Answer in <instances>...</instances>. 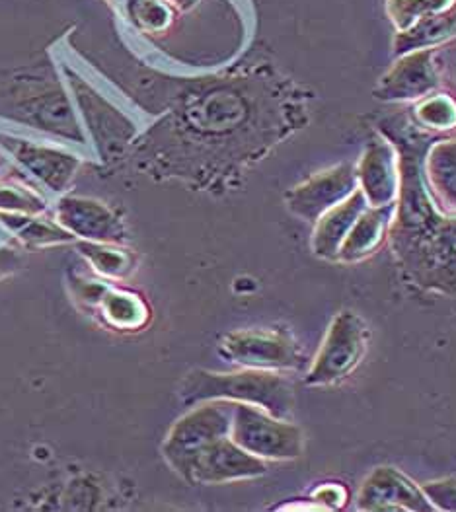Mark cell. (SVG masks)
Instances as JSON below:
<instances>
[{"label": "cell", "mask_w": 456, "mask_h": 512, "mask_svg": "<svg viewBox=\"0 0 456 512\" xmlns=\"http://www.w3.org/2000/svg\"><path fill=\"white\" fill-rule=\"evenodd\" d=\"M367 207L369 205L365 195L361 193V189H355L340 205L324 213L314 222L312 252L322 259L338 261V254L347 232Z\"/></svg>", "instance_id": "obj_13"}, {"label": "cell", "mask_w": 456, "mask_h": 512, "mask_svg": "<svg viewBox=\"0 0 456 512\" xmlns=\"http://www.w3.org/2000/svg\"><path fill=\"white\" fill-rule=\"evenodd\" d=\"M435 511L456 512V477H443L421 485Z\"/></svg>", "instance_id": "obj_20"}, {"label": "cell", "mask_w": 456, "mask_h": 512, "mask_svg": "<svg viewBox=\"0 0 456 512\" xmlns=\"http://www.w3.org/2000/svg\"><path fill=\"white\" fill-rule=\"evenodd\" d=\"M425 182L439 203L456 211V141H441L429 148Z\"/></svg>", "instance_id": "obj_15"}, {"label": "cell", "mask_w": 456, "mask_h": 512, "mask_svg": "<svg viewBox=\"0 0 456 512\" xmlns=\"http://www.w3.org/2000/svg\"><path fill=\"white\" fill-rule=\"evenodd\" d=\"M266 472L264 462L246 452L234 440L221 439L203 450L191 466L190 479L203 483H223L256 477Z\"/></svg>", "instance_id": "obj_12"}, {"label": "cell", "mask_w": 456, "mask_h": 512, "mask_svg": "<svg viewBox=\"0 0 456 512\" xmlns=\"http://www.w3.org/2000/svg\"><path fill=\"white\" fill-rule=\"evenodd\" d=\"M394 209H375L367 207L361 217L355 220L351 230L343 240L338 261L342 263H359L369 256H373L384 238L388 236L390 222H392Z\"/></svg>", "instance_id": "obj_14"}, {"label": "cell", "mask_w": 456, "mask_h": 512, "mask_svg": "<svg viewBox=\"0 0 456 512\" xmlns=\"http://www.w3.org/2000/svg\"><path fill=\"white\" fill-rule=\"evenodd\" d=\"M174 6H178V8H182V10H186V8H191L197 0H170Z\"/></svg>", "instance_id": "obj_23"}, {"label": "cell", "mask_w": 456, "mask_h": 512, "mask_svg": "<svg viewBox=\"0 0 456 512\" xmlns=\"http://www.w3.org/2000/svg\"><path fill=\"white\" fill-rule=\"evenodd\" d=\"M357 185L369 207L394 209L400 191V160L392 143L369 141L357 168Z\"/></svg>", "instance_id": "obj_10"}, {"label": "cell", "mask_w": 456, "mask_h": 512, "mask_svg": "<svg viewBox=\"0 0 456 512\" xmlns=\"http://www.w3.org/2000/svg\"><path fill=\"white\" fill-rule=\"evenodd\" d=\"M232 425L230 409L225 403H211L191 411L172 431L166 442V456L178 472L190 479L191 466L197 456L217 440L227 437Z\"/></svg>", "instance_id": "obj_6"}, {"label": "cell", "mask_w": 456, "mask_h": 512, "mask_svg": "<svg viewBox=\"0 0 456 512\" xmlns=\"http://www.w3.org/2000/svg\"><path fill=\"white\" fill-rule=\"evenodd\" d=\"M453 0H394V20L406 28L416 20H423L437 10H443Z\"/></svg>", "instance_id": "obj_19"}, {"label": "cell", "mask_w": 456, "mask_h": 512, "mask_svg": "<svg viewBox=\"0 0 456 512\" xmlns=\"http://www.w3.org/2000/svg\"><path fill=\"white\" fill-rule=\"evenodd\" d=\"M184 396L190 402L232 398V400L256 403L275 417L287 415L293 402V390L289 382L269 372H240V374L197 372L188 380Z\"/></svg>", "instance_id": "obj_3"}, {"label": "cell", "mask_w": 456, "mask_h": 512, "mask_svg": "<svg viewBox=\"0 0 456 512\" xmlns=\"http://www.w3.org/2000/svg\"><path fill=\"white\" fill-rule=\"evenodd\" d=\"M357 189V170L351 164H338L314 174L287 193L289 209L308 222H316L332 207L340 205Z\"/></svg>", "instance_id": "obj_8"}, {"label": "cell", "mask_w": 456, "mask_h": 512, "mask_svg": "<svg viewBox=\"0 0 456 512\" xmlns=\"http://www.w3.org/2000/svg\"><path fill=\"white\" fill-rule=\"evenodd\" d=\"M431 57L433 53L425 49L402 57L380 78L375 98L380 102H408L429 96L439 86V76Z\"/></svg>", "instance_id": "obj_11"}, {"label": "cell", "mask_w": 456, "mask_h": 512, "mask_svg": "<svg viewBox=\"0 0 456 512\" xmlns=\"http://www.w3.org/2000/svg\"><path fill=\"white\" fill-rule=\"evenodd\" d=\"M369 339L371 330L367 322L353 310H342L328 326L304 382L308 386L340 384L363 363Z\"/></svg>", "instance_id": "obj_4"}, {"label": "cell", "mask_w": 456, "mask_h": 512, "mask_svg": "<svg viewBox=\"0 0 456 512\" xmlns=\"http://www.w3.org/2000/svg\"><path fill=\"white\" fill-rule=\"evenodd\" d=\"M299 88L267 71L190 82L147 145L160 174L215 185L304 123Z\"/></svg>", "instance_id": "obj_1"}, {"label": "cell", "mask_w": 456, "mask_h": 512, "mask_svg": "<svg viewBox=\"0 0 456 512\" xmlns=\"http://www.w3.org/2000/svg\"><path fill=\"white\" fill-rule=\"evenodd\" d=\"M232 437L238 446L258 458L293 460L303 454V431L254 405L236 407Z\"/></svg>", "instance_id": "obj_5"}, {"label": "cell", "mask_w": 456, "mask_h": 512, "mask_svg": "<svg viewBox=\"0 0 456 512\" xmlns=\"http://www.w3.org/2000/svg\"><path fill=\"white\" fill-rule=\"evenodd\" d=\"M129 12L137 26L151 32H160L170 22V6L164 0H129Z\"/></svg>", "instance_id": "obj_18"}, {"label": "cell", "mask_w": 456, "mask_h": 512, "mask_svg": "<svg viewBox=\"0 0 456 512\" xmlns=\"http://www.w3.org/2000/svg\"><path fill=\"white\" fill-rule=\"evenodd\" d=\"M456 34V10L451 12H443L441 16H427L423 20H419L416 28H412L406 34H400L396 39V53H410L416 49H423L431 43L443 41L447 37Z\"/></svg>", "instance_id": "obj_16"}, {"label": "cell", "mask_w": 456, "mask_h": 512, "mask_svg": "<svg viewBox=\"0 0 456 512\" xmlns=\"http://www.w3.org/2000/svg\"><path fill=\"white\" fill-rule=\"evenodd\" d=\"M312 497L324 509L336 511V509H342L343 505H345L347 491H345L342 483H322L320 487L314 489Z\"/></svg>", "instance_id": "obj_21"}, {"label": "cell", "mask_w": 456, "mask_h": 512, "mask_svg": "<svg viewBox=\"0 0 456 512\" xmlns=\"http://www.w3.org/2000/svg\"><path fill=\"white\" fill-rule=\"evenodd\" d=\"M416 115L427 129L449 131L456 127V102L449 94H429L419 102Z\"/></svg>", "instance_id": "obj_17"}, {"label": "cell", "mask_w": 456, "mask_h": 512, "mask_svg": "<svg viewBox=\"0 0 456 512\" xmlns=\"http://www.w3.org/2000/svg\"><path fill=\"white\" fill-rule=\"evenodd\" d=\"M400 160V191L388 238L410 283L423 291L456 294V248L445 238V215L437 209L421 172L423 147L398 131L392 135Z\"/></svg>", "instance_id": "obj_2"}, {"label": "cell", "mask_w": 456, "mask_h": 512, "mask_svg": "<svg viewBox=\"0 0 456 512\" xmlns=\"http://www.w3.org/2000/svg\"><path fill=\"white\" fill-rule=\"evenodd\" d=\"M357 509L367 512H433L423 487L394 466L375 468L361 485Z\"/></svg>", "instance_id": "obj_7"}, {"label": "cell", "mask_w": 456, "mask_h": 512, "mask_svg": "<svg viewBox=\"0 0 456 512\" xmlns=\"http://www.w3.org/2000/svg\"><path fill=\"white\" fill-rule=\"evenodd\" d=\"M445 238L453 248H456V215L445 219Z\"/></svg>", "instance_id": "obj_22"}, {"label": "cell", "mask_w": 456, "mask_h": 512, "mask_svg": "<svg viewBox=\"0 0 456 512\" xmlns=\"http://www.w3.org/2000/svg\"><path fill=\"white\" fill-rule=\"evenodd\" d=\"M223 351L228 359L240 365L262 368H299L303 353L297 341L277 331H242L225 339Z\"/></svg>", "instance_id": "obj_9"}]
</instances>
